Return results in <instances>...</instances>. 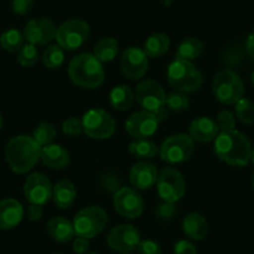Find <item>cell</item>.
I'll return each instance as SVG.
<instances>
[{
  "label": "cell",
  "mask_w": 254,
  "mask_h": 254,
  "mask_svg": "<svg viewBox=\"0 0 254 254\" xmlns=\"http://www.w3.org/2000/svg\"><path fill=\"white\" fill-rule=\"evenodd\" d=\"M89 248H90L89 239L82 238V237H77V238L74 241V246H72V249H74V252L76 254L87 253Z\"/></svg>",
  "instance_id": "7bdbcfd3"
},
{
  "label": "cell",
  "mask_w": 254,
  "mask_h": 254,
  "mask_svg": "<svg viewBox=\"0 0 254 254\" xmlns=\"http://www.w3.org/2000/svg\"><path fill=\"white\" fill-rule=\"evenodd\" d=\"M24 217V208L16 199L8 198L0 202V229H11L18 226Z\"/></svg>",
  "instance_id": "ffe728a7"
},
{
  "label": "cell",
  "mask_w": 254,
  "mask_h": 254,
  "mask_svg": "<svg viewBox=\"0 0 254 254\" xmlns=\"http://www.w3.org/2000/svg\"><path fill=\"white\" fill-rule=\"evenodd\" d=\"M114 207L120 216L136 219L143 212V199L138 190L132 187H121L114 196Z\"/></svg>",
  "instance_id": "7c38bea8"
},
{
  "label": "cell",
  "mask_w": 254,
  "mask_h": 254,
  "mask_svg": "<svg viewBox=\"0 0 254 254\" xmlns=\"http://www.w3.org/2000/svg\"><path fill=\"white\" fill-rule=\"evenodd\" d=\"M236 115L238 120L243 124H253L254 122V104L248 99L242 97L236 102Z\"/></svg>",
  "instance_id": "d6a6232c"
},
{
  "label": "cell",
  "mask_w": 254,
  "mask_h": 254,
  "mask_svg": "<svg viewBox=\"0 0 254 254\" xmlns=\"http://www.w3.org/2000/svg\"><path fill=\"white\" fill-rule=\"evenodd\" d=\"M175 254H197V249L188 241H180L175 246Z\"/></svg>",
  "instance_id": "b9f144b4"
},
{
  "label": "cell",
  "mask_w": 254,
  "mask_h": 254,
  "mask_svg": "<svg viewBox=\"0 0 254 254\" xmlns=\"http://www.w3.org/2000/svg\"><path fill=\"white\" fill-rule=\"evenodd\" d=\"M214 152L219 160L234 167H243L252 160L248 138L236 130L222 131L214 138Z\"/></svg>",
  "instance_id": "6da1fadb"
},
{
  "label": "cell",
  "mask_w": 254,
  "mask_h": 254,
  "mask_svg": "<svg viewBox=\"0 0 254 254\" xmlns=\"http://www.w3.org/2000/svg\"><path fill=\"white\" fill-rule=\"evenodd\" d=\"M56 254H61V253H56Z\"/></svg>",
  "instance_id": "db71d44e"
},
{
  "label": "cell",
  "mask_w": 254,
  "mask_h": 254,
  "mask_svg": "<svg viewBox=\"0 0 254 254\" xmlns=\"http://www.w3.org/2000/svg\"><path fill=\"white\" fill-rule=\"evenodd\" d=\"M136 99L145 111L152 112L160 122L168 117L166 107V92L155 80H145L136 87Z\"/></svg>",
  "instance_id": "277c9868"
},
{
  "label": "cell",
  "mask_w": 254,
  "mask_h": 254,
  "mask_svg": "<svg viewBox=\"0 0 254 254\" xmlns=\"http://www.w3.org/2000/svg\"><path fill=\"white\" fill-rule=\"evenodd\" d=\"M82 131L94 140H106L115 133V120L101 109L89 110L82 117Z\"/></svg>",
  "instance_id": "9c48e42d"
},
{
  "label": "cell",
  "mask_w": 254,
  "mask_h": 254,
  "mask_svg": "<svg viewBox=\"0 0 254 254\" xmlns=\"http://www.w3.org/2000/svg\"><path fill=\"white\" fill-rule=\"evenodd\" d=\"M155 213L156 216L160 219H162V221H170V219H172L173 217L176 216L177 208H176L175 203H170V202L163 201L162 203H158L157 206H156Z\"/></svg>",
  "instance_id": "8d00e7d4"
},
{
  "label": "cell",
  "mask_w": 254,
  "mask_h": 254,
  "mask_svg": "<svg viewBox=\"0 0 254 254\" xmlns=\"http://www.w3.org/2000/svg\"><path fill=\"white\" fill-rule=\"evenodd\" d=\"M106 242L112 251L120 253H130L135 251L140 244V232L132 224H120L111 229Z\"/></svg>",
  "instance_id": "4fadbf2b"
},
{
  "label": "cell",
  "mask_w": 254,
  "mask_h": 254,
  "mask_svg": "<svg viewBox=\"0 0 254 254\" xmlns=\"http://www.w3.org/2000/svg\"><path fill=\"white\" fill-rule=\"evenodd\" d=\"M76 188L70 181L61 180L54 186L53 199L59 208L66 209L71 207L76 199Z\"/></svg>",
  "instance_id": "cb8c5ba5"
},
{
  "label": "cell",
  "mask_w": 254,
  "mask_h": 254,
  "mask_svg": "<svg viewBox=\"0 0 254 254\" xmlns=\"http://www.w3.org/2000/svg\"><path fill=\"white\" fill-rule=\"evenodd\" d=\"M100 183H101L102 188L107 192H117L122 187V181L120 176L115 175L112 172L105 173L101 180H100Z\"/></svg>",
  "instance_id": "d590c367"
},
{
  "label": "cell",
  "mask_w": 254,
  "mask_h": 254,
  "mask_svg": "<svg viewBox=\"0 0 254 254\" xmlns=\"http://www.w3.org/2000/svg\"><path fill=\"white\" fill-rule=\"evenodd\" d=\"M246 48L248 56L252 59V61H254V31L248 36V39H247Z\"/></svg>",
  "instance_id": "f6af8a7d"
},
{
  "label": "cell",
  "mask_w": 254,
  "mask_h": 254,
  "mask_svg": "<svg viewBox=\"0 0 254 254\" xmlns=\"http://www.w3.org/2000/svg\"><path fill=\"white\" fill-rule=\"evenodd\" d=\"M252 187H253V190H254V175H253V177H252Z\"/></svg>",
  "instance_id": "681fc988"
},
{
  "label": "cell",
  "mask_w": 254,
  "mask_h": 254,
  "mask_svg": "<svg viewBox=\"0 0 254 254\" xmlns=\"http://www.w3.org/2000/svg\"><path fill=\"white\" fill-rule=\"evenodd\" d=\"M65 60L64 49L59 45H51L45 49L43 55V63L48 69H58Z\"/></svg>",
  "instance_id": "4dcf8cb0"
},
{
  "label": "cell",
  "mask_w": 254,
  "mask_h": 254,
  "mask_svg": "<svg viewBox=\"0 0 254 254\" xmlns=\"http://www.w3.org/2000/svg\"><path fill=\"white\" fill-rule=\"evenodd\" d=\"M251 80H252V84L254 85V71L252 72V75H251Z\"/></svg>",
  "instance_id": "7dc6e473"
},
{
  "label": "cell",
  "mask_w": 254,
  "mask_h": 254,
  "mask_svg": "<svg viewBox=\"0 0 254 254\" xmlns=\"http://www.w3.org/2000/svg\"><path fill=\"white\" fill-rule=\"evenodd\" d=\"M166 3H170V1H173V0H165Z\"/></svg>",
  "instance_id": "816d5d0a"
},
{
  "label": "cell",
  "mask_w": 254,
  "mask_h": 254,
  "mask_svg": "<svg viewBox=\"0 0 254 254\" xmlns=\"http://www.w3.org/2000/svg\"><path fill=\"white\" fill-rule=\"evenodd\" d=\"M69 76L75 85L84 89H97L105 80L101 61L94 54L82 53L72 58L69 64Z\"/></svg>",
  "instance_id": "3957f363"
},
{
  "label": "cell",
  "mask_w": 254,
  "mask_h": 254,
  "mask_svg": "<svg viewBox=\"0 0 254 254\" xmlns=\"http://www.w3.org/2000/svg\"><path fill=\"white\" fill-rule=\"evenodd\" d=\"M90 35V26L80 19L65 21L56 30V41L64 50L71 51L81 48Z\"/></svg>",
  "instance_id": "30bf717a"
},
{
  "label": "cell",
  "mask_w": 254,
  "mask_h": 254,
  "mask_svg": "<svg viewBox=\"0 0 254 254\" xmlns=\"http://www.w3.org/2000/svg\"><path fill=\"white\" fill-rule=\"evenodd\" d=\"M135 95L126 85H117L110 92L111 106L117 111H127L133 104Z\"/></svg>",
  "instance_id": "d4e9b609"
},
{
  "label": "cell",
  "mask_w": 254,
  "mask_h": 254,
  "mask_svg": "<svg viewBox=\"0 0 254 254\" xmlns=\"http://www.w3.org/2000/svg\"><path fill=\"white\" fill-rule=\"evenodd\" d=\"M85 254H97V253H95V252H87V253H85Z\"/></svg>",
  "instance_id": "f907efd6"
},
{
  "label": "cell",
  "mask_w": 254,
  "mask_h": 254,
  "mask_svg": "<svg viewBox=\"0 0 254 254\" xmlns=\"http://www.w3.org/2000/svg\"><path fill=\"white\" fill-rule=\"evenodd\" d=\"M168 82L177 91L194 92L201 89L203 77L201 71L194 66L192 61L175 60L167 71Z\"/></svg>",
  "instance_id": "5b68a950"
},
{
  "label": "cell",
  "mask_w": 254,
  "mask_h": 254,
  "mask_svg": "<svg viewBox=\"0 0 254 254\" xmlns=\"http://www.w3.org/2000/svg\"><path fill=\"white\" fill-rule=\"evenodd\" d=\"M219 127L214 120L209 117H197L190 125V136L198 142L214 141L218 135Z\"/></svg>",
  "instance_id": "d6986e66"
},
{
  "label": "cell",
  "mask_w": 254,
  "mask_h": 254,
  "mask_svg": "<svg viewBox=\"0 0 254 254\" xmlns=\"http://www.w3.org/2000/svg\"><path fill=\"white\" fill-rule=\"evenodd\" d=\"M34 6V0H13L11 9L18 15H26Z\"/></svg>",
  "instance_id": "60d3db41"
},
{
  "label": "cell",
  "mask_w": 254,
  "mask_h": 254,
  "mask_svg": "<svg viewBox=\"0 0 254 254\" xmlns=\"http://www.w3.org/2000/svg\"><path fill=\"white\" fill-rule=\"evenodd\" d=\"M182 228L188 238L193 241H202L208 233V222L199 213H190L183 219Z\"/></svg>",
  "instance_id": "603a6c76"
},
{
  "label": "cell",
  "mask_w": 254,
  "mask_h": 254,
  "mask_svg": "<svg viewBox=\"0 0 254 254\" xmlns=\"http://www.w3.org/2000/svg\"><path fill=\"white\" fill-rule=\"evenodd\" d=\"M158 124H160V121L152 112L142 110V111H137L131 115L130 119L127 120L126 131L135 140L148 138L155 135L158 128Z\"/></svg>",
  "instance_id": "2e32d148"
},
{
  "label": "cell",
  "mask_w": 254,
  "mask_h": 254,
  "mask_svg": "<svg viewBox=\"0 0 254 254\" xmlns=\"http://www.w3.org/2000/svg\"><path fill=\"white\" fill-rule=\"evenodd\" d=\"M157 192L162 201L176 203L186 193V183L180 171L165 167L157 176Z\"/></svg>",
  "instance_id": "8fae6325"
},
{
  "label": "cell",
  "mask_w": 254,
  "mask_h": 254,
  "mask_svg": "<svg viewBox=\"0 0 254 254\" xmlns=\"http://www.w3.org/2000/svg\"><path fill=\"white\" fill-rule=\"evenodd\" d=\"M190 106V99L187 95L180 92H172L166 96V107L173 112H182Z\"/></svg>",
  "instance_id": "e575fe53"
},
{
  "label": "cell",
  "mask_w": 254,
  "mask_h": 254,
  "mask_svg": "<svg viewBox=\"0 0 254 254\" xmlns=\"http://www.w3.org/2000/svg\"><path fill=\"white\" fill-rule=\"evenodd\" d=\"M56 137V128L53 124H49V122H43V124L39 125L34 130L33 138L41 146H48L50 145L54 141V138Z\"/></svg>",
  "instance_id": "1f68e13d"
},
{
  "label": "cell",
  "mask_w": 254,
  "mask_h": 254,
  "mask_svg": "<svg viewBox=\"0 0 254 254\" xmlns=\"http://www.w3.org/2000/svg\"><path fill=\"white\" fill-rule=\"evenodd\" d=\"M213 94L223 105L236 104L243 97L244 85L241 77L232 70L218 72L213 80Z\"/></svg>",
  "instance_id": "52a82bcc"
},
{
  "label": "cell",
  "mask_w": 254,
  "mask_h": 254,
  "mask_svg": "<svg viewBox=\"0 0 254 254\" xmlns=\"http://www.w3.org/2000/svg\"><path fill=\"white\" fill-rule=\"evenodd\" d=\"M203 43L196 38H188L183 40L176 51V60L193 61L203 53Z\"/></svg>",
  "instance_id": "484cf974"
},
{
  "label": "cell",
  "mask_w": 254,
  "mask_h": 254,
  "mask_svg": "<svg viewBox=\"0 0 254 254\" xmlns=\"http://www.w3.org/2000/svg\"><path fill=\"white\" fill-rule=\"evenodd\" d=\"M194 152V140L190 135L178 133L163 141L158 153L162 161L175 165L190 160Z\"/></svg>",
  "instance_id": "ba28073f"
},
{
  "label": "cell",
  "mask_w": 254,
  "mask_h": 254,
  "mask_svg": "<svg viewBox=\"0 0 254 254\" xmlns=\"http://www.w3.org/2000/svg\"><path fill=\"white\" fill-rule=\"evenodd\" d=\"M137 251L140 254H162L160 244L155 241H151V239L141 241L137 246Z\"/></svg>",
  "instance_id": "ab89813d"
},
{
  "label": "cell",
  "mask_w": 254,
  "mask_h": 254,
  "mask_svg": "<svg viewBox=\"0 0 254 254\" xmlns=\"http://www.w3.org/2000/svg\"><path fill=\"white\" fill-rule=\"evenodd\" d=\"M1 126H3V116L0 115V128H1Z\"/></svg>",
  "instance_id": "bcb514c9"
},
{
  "label": "cell",
  "mask_w": 254,
  "mask_h": 254,
  "mask_svg": "<svg viewBox=\"0 0 254 254\" xmlns=\"http://www.w3.org/2000/svg\"><path fill=\"white\" fill-rule=\"evenodd\" d=\"M24 40L25 39H24V34L21 31L16 30V29H10V30H6L5 33L1 34L0 45L4 50L14 53V51H19L23 48Z\"/></svg>",
  "instance_id": "f546056e"
},
{
  "label": "cell",
  "mask_w": 254,
  "mask_h": 254,
  "mask_svg": "<svg viewBox=\"0 0 254 254\" xmlns=\"http://www.w3.org/2000/svg\"><path fill=\"white\" fill-rule=\"evenodd\" d=\"M252 161H253V165H254V148L252 150Z\"/></svg>",
  "instance_id": "c3c4849f"
},
{
  "label": "cell",
  "mask_w": 254,
  "mask_h": 254,
  "mask_svg": "<svg viewBox=\"0 0 254 254\" xmlns=\"http://www.w3.org/2000/svg\"><path fill=\"white\" fill-rule=\"evenodd\" d=\"M107 221L109 217L104 209L97 206H91L77 212L72 226L77 237L91 239L104 231Z\"/></svg>",
  "instance_id": "8992f818"
},
{
  "label": "cell",
  "mask_w": 254,
  "mask_h": 254,
  "mask_svg": "<svg viewBox=\"0 0 254 254\" xmlns=\"http://www.w3.org/2000/svg\"><path fill=\"white\" fill-rule=\"evenodd\" d=\"M120 67L127 79L140 80L148 70V56L142 49L131 46L122 54Z\"/></svg>",
  "instance_id": "5bb4252c"
},
{
  "label": "cell",
  "mask_w": 254,
  "mask_h": 254,
  "mask_svg": "<svg viewBox=\"0 0 254 254\" xmlns=\"http://www.w3.org/2000/svg\"><path fill=\"white\" fill-rule=\"evenodd\" d=\"M40 158L43 163L53 170H64L70 163V155L61 145H50L41 147Z\"/></svg>",
  "instance_id": "44dd1931"
},
{
  "label": "cell",
  "mask_w": 254,
  "mask_h": 254,
  "mask_svg": "<svg viewBox=\"0 0 254 254\" xmlns=\"http://www.w3.org/2000/svg\"><path fill=\"white\" fill-rule=\"evenodd\" d=\"M43 206L39 204H30L28 207V217L30 221H39L43 217Z\"/></svg>",
  "instance_id": "ee69618b"
},
{
  "label": "cell",
  "mask_w": 254,
  "mask_h": 254,
  "mask_svg": "<svg viewBox=\"0 0 254 254\" xmlns=\"http://www.w3.org/2000/svg\"><path fill=\"white\" fill-rule=\"evenodd\" d=\"M121 254H132V253H121Z\"/></svg>",
  "instance_id": "f5cc1de1"
},
{
  "label": "cell",
  "mask_w": 254,
  "mask_h": 254,
  "mask_svg": "<svg viewBox=\"0 0 254 254\" xmlns=\"http://www.w3.org/2000/svg\"><path fill=\"white\" fill-rule=\"evenodd\" d=\"M58 28L48 18L31 19L24 29V39L33 45H46L54 40Z\"/></svg>",
  "instance_id": "e0dca14e"
},
{
  "label": "cell",
  "mask_w": 254,
  "mask_h": 254,
  "mask_svg": "<svg viewBox=\"0 0 254 254\" xmlns=\"http://www.w3.org/2000/svg\"><path fill=\"white\" fill-rule=\"evenodd\" d=\"M168 48H170V38L165 34L157 33L151 35L146 40L143 51L148 58L156 59L162 56L168 50Z\"/></svg>",
  "instance_id": "4316f807"
},
{
  "label": "cell",
  "mask_w": 254,
  "mask_h": 254,
  "mask_svg": "<svg viewBox=\"0 0 254 254\" xmlns=\"http://www.w3.org/2000/svg\"><path fill=\"white\" fill-rule=\"evenodd\" d=\"M128 150H130L131 155L135 156L136 158H140V160H150L158 153L156 143L147 140V138H138V140L132 141L130 143Z\"/></svg>",
  "instance_id": "f1b7e54d"
},
{
  "label": "cell",
  "mask_w": 254,
  "mask_h": 254,
  "mask_svg": "<svg viewBox=\"0 0 254 254\" xmlns=\"http://www.w3.org/2000/svg\"><path fill=\"white\" fill-rule=\"evenodd\" d=\"M216 122L222 131H231L234 130V127H236V117L228 110L219 112Z\"/></svg>",
  "instance_id": "74e56055"
},
{
  "label": "cell",
  "mask_w": 254,
  "mask_h": 254,
  "mask_svg": "<svg viewBox=\"0 0 254 254\" xmlns=\"http://www.w3.org/2000/svg\"><path fill=\"white\" fill-rule=\"evenodd\" d=\"M63 132L69 136H79L82 132V122L75 117L65 120L63 124Z\"/></svg>",
  "instance_id": "f35d334b"
},
{
  "label": "cell",
  "mask_w": 254,
  "mask_h": 254,
  "mask_svg": "<svg viewBox=\"0 0 254 254\" xmlns=\"http://www.w3.org/2000/svg\"><path fill=\"white\" fill-rule=\"evenodd\" d=\"M39 60V51L38 48L33 44H26L18 53V61L21 66L31 67L34 66Z\"/></svg>",
  "instance_id": "836d02e7"
},
{
  "label": "cell",
  "mask_w": 254,
  "mask_h": 254,
  "mask_svg": "<svg viewBox=\"0 0 254 254\" xmlns=\"http://www.w3.org/2000/svg\"><path fill=\"white\" fill-rule=\"evenodd\" d=\"M119 54V43L114 38H104L95 45L94 55L101 63L112 61Z\"/></svg>",
  "instance_id": "83f0119b"
},
{
  "label": "cell",
  "mask_w": 254,
  "mask_h": 254,
  "mask_svg": "<svg viewBox=\"0 0 254 254\" xmlns=\"http://www.w3.org/2000/svg\"><path fill=\"white\" fill-rule=\"evenodd\" d=\"M53 185L43 173H33L24 185V194L31 204L44 206L53 198Z\"/></svg>",
  "instance_id": "9a60e30c"
},
{
  "label": "cell",
  "mask_w": 254,
  "mask_h": 254,
  "mask_svg": "<svg viewBox=\"0 0 254 254\" xmlns=\"http://www.w3.org/2000/svg\"><path fill=\"white\" fill-rule=\"evenodd\" d=\"M46 231L54 241L59 243H67L75 236L74 226L64 217H54L46 223Z\"/></svg>",
  "instance_id": "7402d4cb"
},
{
  "label": "cell",
  "mask_w": 254,
  "mask_h": 254,
  "mask_svg": "<svg viewBox=\"0 0 254 254\" xmlns=\"http://www.w3.org/2000/svg\"><path fill=\"white\" fill-rule=\"evenodd\" d=\"M157 168L147 161L135 163L130 171V182L136 190H148L157 182Z\"/></svg>",
  "instance_id": "ac0fdd59"
},
{
  "label": "cell",
  "mask_w": 254,
  "mask_h": 254,
  "mask_svg": "<svg viewBox=\"0 0 254 254\" xmlns=\"http://www.w3.org/2000/svg\"><path fill=\"white\" fill-rule=\"evenodd\" d=\"M41 146L30 136H15L8 142L5 158L13 172L23 175L29 172L40 160Z\"/></svg>",
  "instance_id": "7a4b0ae2"
}]
</instances>
